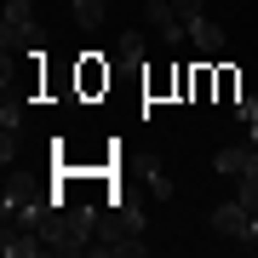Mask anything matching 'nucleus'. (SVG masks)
Instances as JSON below:
<instances>
[{
	"mask_svg": "<svg viewBox=\"0 0 258 258\" xmlns=\"http://www.w3.org/2000/svg\"><path fill=\"white\" fill-rule=\"evenodd\" d=\"M207 230L224 235V241H235V247H258V218L241 201H218V207L207 212Z\"/></svg>",
	"mask_w": 258,
	"mask_h": 258,
	"instance_id": "f257e3e1",
	"label": "nucleus"
},
{
	"mask_svg": "<svg viewBox=\"0 0 258 258\" xmlns=\"http://www.w3.org/2000/svg\"><path fill=\"white\" fill-rule=\"evenodd\" d=\"M0 46H6V52H35L40 46V23H35V6H29V0H6Z\"/></svg>",
	"mask_w": 258,
	"mask_h": 258,
	"instance_id": "f03ea898",
	"label": "nucleus"
},
{
	"mask_svg": "<svg viewBox=\"0 0 258 258\" xmlns=\"http://www.w3.org/2000/svg\"><path fill=\"white\" fill-rule=\"evenodd\" d=\"M144 12H149V29L166 40V46H178V40H189V23L178 18V6L172 0H144Z\"/></svg>",
	"mask_w": 258,
	"mask_h": 258,
	"instance_id": "7ed1b4c3",
	"label": "nucleus"
},
{
	"mask_svg": "<svg viewBox=\"0 0 258 258\" xmlns=\"http://www.w3.org/2000/svg\"><path fill=\"white\" fill-rule=\"evenodd\" d=\"M0 252L6 258H35V252H46V235L35 224H6L0 230Z\"/></svg>",
	"mask_w": 258,
	"mask_h": 258,
	"instance_id": "20e7f679",
	"label": "nucleus"
},
{
	"mask_svg": "<svg viewBox=\"0 0 258 258\" xmlns=\"http://www.w3.org/2000/svg\"><path fill=\"white\" fill-rule=\"evenodd\" d=\"M252 161H258V144H230V149L212 155V172H218V178H241Z\"/></svg>",
	"mask_w": 258,
	"mask_h": 258,
	"instance_id": "39448f33",
	"label": "nucleus"
},
{
	"mask_svg": "<svg viewBox=\"0 0 258 258\" xmlns=\"http://www.w3.org/2000/svg\"><path fill=\"white\" fill-rule=\"evenodd\" d=\"M189 40H195L207 57H212V52H224V23H212L207 12H201V18H189Z\"/></svg>",
	"mask_w": 258,
	"mask_h": 258,
	"instance_id": "423d86ee",
	"label": "nucleus"
},
{
	"mask_svg": "<svg viewBox=\"0 0 258 258\" xmlns=\"http://www.w3.org/2000/svg\"><path fill=\"white\" fill-rule=\"evenodd\" d=\"M103 6H109V0H69V12H75V23H81V29H92V23L103 18Z\"/></svg>",
	"mask_w": 258,
	"mask_h": 258,
	"instance_id": "0eeeda50",
	"label": "nucleus"
},
{
	"mask_svg": "<svg viewBox=\"0 0 258 258\" xmlns=\"http://www.w3.org/2000/svg\"><path fill=\"white\" fill-rule=\"evenodd\" d=\"M18 126H23V103L6 92V103H0V132H18Z\"/></svg>",
	"mask_w": 258,
	"mask_h": 258,
	"instance_id": "6e6552de",
	"label": "nucleus"
},
{
	"mask_svg": "<svg viewBox=\"0 0 258 258\" xmlns=\"http://www.w3.org/2000/svg\"><path fill=\"white\" fill-rule=\"evenodd\" d=\"M149 195H155V201H166V195H172V178L161 172V161H149Z\"/></svg>",
	"mask_w": 258,
	"mask_h": 258,
	"instance_id": "1a4fd4ad",
	"label": "nucleus"
},
{
	"mask_svg": "<svg viewBox=\"0 0 258 258\" xmlns=\"http://www.w3.org/2000/svg\"><path fill=\"white\" fill-rule=\"evenodd\" d=\"M115 46H120V57H132V63H138V57H144V35H138V29H126Z\"/></svg>",
	"mask_w": 258,
	"mask_h": 258,
	"instance_id": "9d476101",
	"label": "nucleus"
},
{
	"mask_svg": "<svg viewBox=\"0 0 258 258\" xmlns=\"http://www.w3.org/2000/svg\"><path fill=\"white\" fill-rule=\"evenodd\" d=\"M235 115L247 120V132H252V138H258V98H241V103H235Z\"/></svg>",
	"mask_w": 258,
	"mask_h": 258,
	"instance_id": "9b49d317",
	"label": "nucleus"
},
{
	"mask_svg": "<svg viewBox=\"0 0 258 258\" xmlns=\"http://www.w3.org/2000/svg\"><path fill=\"white\" fill-rule=\"evenodd\" d=\"M172 6H178V18H184V23H189V18H201V12H207L201 0H172Z\"/></svg>",
	"mask_w": 258,
	"mask_h": 258,
	"instance_id": "f8f14e48",
	"label": "nucleus"
},
{
	"mask_svg": "<svg viewBox=\"0 0 258 258\" xmlns=\"http://www.w3.org/2000/svg\"><path fill=\"white\" fill-rule=\"evenodd\" d=\"M138 6H144V0H138Z\"/></svg>",
	"mask_w": 258,
	"mask_h": 258,
	"instance_id": "ddd939ff",
	"label": "nucleus"
},
{
	"mask_svg": "<svg viewBox=\"0 0 258 258\" xmlns=\"http://www.w3.org/2000/svg\"><path fill=\"white\" fill-rule=\"evenodd\" d=\"M252 144H258V138H252Z\"/></svg>",
	"mask_w": 258,
	"mask_h": 258,
	"instance_id": "4468645a",
	"label": "nucleus"
}]
</instances>
